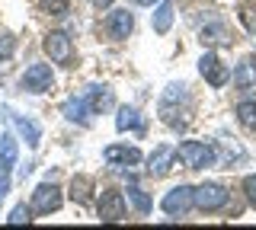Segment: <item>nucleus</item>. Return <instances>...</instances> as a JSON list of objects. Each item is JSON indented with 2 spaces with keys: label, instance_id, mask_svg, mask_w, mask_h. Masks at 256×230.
<instances>
[{
  "label": "nucleus",
  "instance_id": "7",
  "mask_svg": "<svg viewBox=\"0 0 256 230\" xmlns=\"http://www.w3.org/2000/svg\"><path fill=\"white\" fill-rule=\"evenodd\" d=\"M20 83H22V90H29V93H45V90H52L54 74H52L48 64H32V67H26V74H22Z\"/></svg>",
  "mask_w": 256,
  "mask_h": 230
},
{
  "label": "nucleus",
  "instance_id": "11",
  "mask_svg": "<svg viewBox=\"0 0 256 230\" xmlns=\"http://www.w3.org/2000/svg\"><path fill=\"white\" fill-rule=\"evenodd\" d=\"M102 157H106V163H112V166H134V163H141V150L128 147V144H109L106 150H102Z\"/></svg>",
  "mask_w": 256,
  "mask_h": 230
},
{
  "label": "nucleus",
  "instance_id": "8",
  "mask_svg": "<svg viewBox=\"0 0 256 230\" xmlns=\"http://www.w3.org/2000/svg\"><path fill=\"white\" fill-rule=\"evenodd\" d=\"M160 208L166 214H173V218H182L189 208H192V186H176L170 192L164 195V202H160Z\"/></svg>",
  "mask_w": 256,
  "mask_h": 230
},
{
  "label": "nucleus",
  "instance_id": "24",
  "mask_svg": "<svg viewBox=\"0 0 256 230\" xmlns=\"http://www.w3.org/2000/svg\"><path fill=\"white\" fill-rule=\"evenodd\" d=\"M6 221H10V224H29V221H32V208H26V205H16Z\"/></svg>",
  "mask_w": 256,
  "mask_h": 230
},
{
  "label": "nucleus",
  "instance_id": "20",
  "mask_svg": "<svg viewBox=\"0 0 256 230\" xmlns=\"http://www.w3.org/2000/svg\"><path fill=\"white\" fill-rule=\"evenodd\" d=\"M237 122L244 125L246 131H256V99H244L237 106Z\"/></svg>",
  "mask_w": 256,
  "mask_h": 230
},
{
  "label": "nucleus",
  "instance_id": "17",
  "mask_svg": "<svg viewBox=\"0 0 256 230\" xmlns=\"http://www.w3.org/2000/svg\"><path fill=\"white\" fill-rule=\"evenodd\" d=\"M93 195V179L90 176H74V182H70V198H74L77 205H86Z\"/></svg>",
  "mask_w": 256,
  "mask_h": 230
},
{
  "label": "nucleus",
  "instance_id": "5",
  "mask_svg": "<svg viewBox=\"0 0 256 230\" xmlns=\"http://www.w3.org/2000/svg\"><path fill=\"white\" fill-rule=\"evenodd\" d=\"M198 74H202L205 80H208V83L214 86V90H221V86H224V83L230 80L228 67L221 64V58H218V54H214V51H205L202 58H198Z\"/></svg>",
  "mask_w": 256,
  "mask_h": 230
},
{
  "label": "nucleus",
  "instance_id": "6",
  "mask_svg": "<svg viewBox=\"0 0 256 230\" xmlns=\"http://www.w3.org/2000/svg\"><path fill=\"white\" fill-rule=\"evenodd\" d=\"M61 208V189L54 182H42V186L32 192V211L38 214H52Z\"/></svg>",
  "mask_w": 256,
  "mask_h": 230
},
{
  "label": "nucleus",
  "instance_id": "9",
  "mask_svg": "<svg viewBox=\"0 0 256 230\" xmlns=\"http://www.w3.org/2000/svg\"><path fill=\"white\" fill-rule=\"evenodd\" d=\"M132 29H134V13H128V10H112L109 16H106V32L116 38V42H125V38L132 35Z\"/></svg>",
  "mask_w": 256,
  "mask_h": 230
},
{
  "label": "nucleus",
  "instance_id": "21",
  "mask_svg": "<svg viewBox=\"0 0 256 230\" xmlns=\"http://www.w3.org/2000/svg\"><path fill=\"white\" fill-rule=\"evenodd\" d=\"M16 157H20L16 138H13V134H0V160H6V163H16Z\"/></svg>",
  "mask_w": 256,
  "mask_h": 230
},
{
  "label": "nucleus",
  "instance_id": "14",
  "mask_svg": "<svg viewBox=\"0 0 256 230\" xmlns=\"http://www.w3.org/2000/svg\"><path fill=\"white\" fill-rule=\"evenodd\" d=\"M13 125H16V131L26 138L29 147H38V141H42V128H38V122H32V118H26V115H13Z\"/></svg>",
  "mask_w": 256,
  "mask_h": 230
},
{
  "label": "nucleus",
  "instance_id": "22",
  "mask_svg": "<svg viewBox=\"0 0 256 230\" xmlns=\"http://www.w3.org/2000/svg\"><path fill=\"white\" fill-rule=\"evenodd\" d=\"M202 42H208V45H218V42H230V38H228V32H224V26H221V22H214L212 29H202Z\"/></svg>",
  "mask_w": 256,
  "mask_h": 230
},
{
  "label": "nucleus",
  "instance_id": "23",
  "mask_svg": "<svg viewBox=\"0 0 256 230\" xmlns=\"http://www.w3.org/2000/svg\"><path fill=\"white\" fill-rule=\"evenodd\" d=\"M38 6H42L45 13H54V16H64L70 6V0H38Z\"/></svg>",
  "mask_w": 256,
  "mask_h": 230
},
{
  "label": "nucleus",
  "instance_id": "3",
  "mask_svg": "<svg viewBox=\"0 0 256 230\" xmlns=\"http://www.w3.org/2000/svg\"><path fill=\"white\" fill-rule=\"evenodd\" d=\"M96 211H100L102 224H122L125 221V195L118 192V189H102Z\"/></svg>",
  "mask_w": 256,
  "mask_h": 230
},
{
  "label": "nucleus",
  "instance_id": "25",
  "mask_svg": "<svg viewBox=\"0 0 256 230\" xmlns=\"http://www.w3.org/2000/svg\"><path fill=\"white\" fill-rule=\"evenodd\" d=\"M244 192H246V202H250L253 208H256V173L244 179Z\"/></svg>",
  "mask_w": 256,
  "mask_h": 230
},
{
  "label": "nucleus",
  "instance_id": "13",
  "mask_svg": "<svg viewBox=\"0 0 256 230\" xmlns=\"http://www.w3.org/2000/svg\"><path fill=\"white\" fill-rule=\"evenodd\" d=\"M61 112H64V118H68V122H80V125H86V118L93 115L84 96H74V99H68V102L61 106Z\"/></svg>",
  "mask_w": 256,
  "mask_h": 230
},
{
  "label": "nucleus",
  "instance_id": "27",
  "mask_svg": "<svg viewBox=\"0 0 256 230\" xmlns=\"http://www.w3.org/2000/svg\"><path fill=\"white\" fill-rule=\"evenodd\" d=\"M138 6H154V3H160V0H134Z\"/></svg>",
  "mask_w": 256,
  "mask_h": 230
},
{
  "label": "nucleus",
  "instance_id": "2",
  "mask_svg": "<svg viewBox=\"0 0 256 230\" xmlns=\"http://www.w3.org/2000/svg\"><path fill=\"white\" fill-rule=\"evenodd\" d=\"M176 157H180L189 170H208V166H214V150L208 144H202V141H182V144L176 147Z\"/></svg>",
  "mask_w": 256,
  "mask_h": 230
},
{
  "label": "nucleus",
  "instance_id": "16",
  "mask_svg": "<svg viewBox=\"0 0 256 230\" xmlns=\"http://www.w3.org/2000/svg\"><path fill=\"white\" fill-rule=\"evenodd\" d=\"M125 198L132 202V208L138 211V214H150V211H154V198L144 192V189H138V186L128 189V195H125Z\"/></svg>",
  "mask_w": 256,
  "mask_h": 230
},
{
  "label": "nucleus",
  "instance_id": "1",
  "mask_svg": "<svg viewBox=\"0 0 256 230\" xmlns=\"http://www.w3.org/2000/svg\"><path fill=\"white\" fill-rule=\"evenodd\" d=\"M228 198H230V192L221 182H202V186L192 189V205L198 211H221L228 205Z\"/></svg>",
  "mask_w": 256,
  "mask_h": 230
},
{
  "label": "nucleus",
  "instance_id": "12",
  "mask_svg": "<svg viewBox=\"0 0 256 230\" xmlns=\"http://www.w3.org/2000/svg\"><path fill=\"white\" fill-rule=\"evenodd\" d=\"M150 26H154L157 35L170 32V26H173V3H170V0H160V3H157L154 16H150Z\"/></svg>",
  "mask_w": 256,
  "mask_h": 230
},
{
  "label": "nucleus",
  "instance_id": "18",
  "mask_svg": "<svg viewBox=\"0 0 256 230\" xmlns=\"http://www.w3.org/2000/svg\"><path fill=\"white\" fill-rule=\"evenodd\" d=\"M84 99H86V106H90V112H102V109L109 106V90L106 86H90V90L84 93Z\"/></svg>",
  "mask_w": 256,
  "mask_h": 230
},
{
  "label": "nucleus",
  "instance_id": "4",
  "mask_svg": "<svg viewBox=\"0 0 256 230\" xmlns=\"http://www.w3.org/2000/svg\"><path fill=\"white\" fill-rule=\"evenodd\" d=\"M42 45H45V54L54 64H70L74 61V42L68 38V32H48Z\"/></svg>",
  "mask_w": 256,
  "mask_h": 230
},
{
  "label": "nucleus",
  "instance_id": "15",
  "mask_svg": "<svg viewBox=\"0 0 256 230\" xmlns=\"http://www.w3.org/2000/svg\"><path fill=\"white\" fill-rule=\"evenodd\" d=\"M116 128L118 131H138L141 128V112L134 106H122L118 109V118H116Z\"/></svg>",
  "mask_w": 256,
  "mask_h": 230
},
{
  "label": "nucleus",
  "instance_id": "28",
  "mask_svg": "<svg viewBox=\"0 0 256 230\" xmlns=\"http://www.w3.org/2000/svg\"><path fill=\"white\" fill-rule=\"evenodd\" d=\"M93 3H96V6H109L112 0H93Z\"/></svg>",
  "mask_w": 256,
  "mask_h": 230
},
{
  "label": "nucleus",
  "instance_id": "26",
  "mask_svg": "<svg viewBox=\"0 0 256 230\" xmlns=\"http://www.w3.org/2000/svg\"><path fill=\"white\" fill-rule=\"evenodd\" d=\"M6 192H10V176H0V202L6 198Z\"/></svg>",
  "mask_w": 256,
  "mask_h": 230
},
{
  "label": "nucleus",
  "instance_id": "19",
  "mask_svg": "<svg viewBox=\"0 0 256 230\" xmlns=\"http://www.w3.org/2000/svg\"><path fill=\"white\" fill-rule=\"evenodd\" d=\"M234 86H240V90H246V86H253L256 83V64L253 61H244V64H237V70H234Z\"/></svg>",
  "mask_w": 256,
  "mask_h": 230
},
{
  "label": "nucleus",
  "instance_id": "10",
  "mask_svg": "<svg viewBox=\"0 0 256 230\" xmlns=\"http://www.w3.org/2000/svg\"><path fill=\"white\" fill-rule=\"evenodd\" d=\"M173 160H176V147H170V144H160L154 154L148 157V173L154 179H160V176H166V173L173 170Z\"/></svg>",
  "mask_w": 256,
  "mask_h": 230
}]
</instances>
